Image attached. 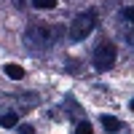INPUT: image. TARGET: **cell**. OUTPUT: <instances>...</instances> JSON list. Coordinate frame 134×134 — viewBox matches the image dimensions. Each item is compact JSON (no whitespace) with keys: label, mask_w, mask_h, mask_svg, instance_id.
<instances>
[{"label":"cell","mask_w":134,"mask_h":134,"mask_svg":"<svg viewBox=\"0 0 134 134\" xmlns=\"http://www.w3.org/2000/svg\"><path fill=\"white\" fill-rule=\"evenodd\" d=\"M59 35H62V27L59 24H43V21H38V24H30L27 30H24V35H21V40H24V46L30 48V51H46V48H51L54 43L59 40Z\"/></svg>","instance_id":"cell-1"},{"label":"cell","mask_w":134,"mask_h":134,"mask_svg":"<svg viewBox=\"0 0 134 134\" xmlns=\"http://www.w3.org/2000/svg\"><path fill=\"white\" fill-rule=\"evenodd\" d=\"M97 27V11H83V14H78L72 19L70 30H67V38H70V43H81L83 38H88Z\"/></svg>","instance_id":"cell-2"},{"label":"cell","mask_w":134,"mask_h":134,"mask_svg":"<svg viewBox=\"0 0 134 134\" xmlns=\"http://www.w3.org/2000/svg\"><path fill=\"white\" fill-rule=\"evenodd\" d=\"M91 62H94V67L99 72L113 70V64H115V46H113V43H99V46L94 48Z\"/></svg>","instance_id":"cell-3"},{"label":"cell","mask_w":134,"mask_h":134,"mask_svg":"<svg viewBox=\"0 0 134 134\" xmlns=\"http://www.w3.org/2000/svg\"><path fill=\"white\" fill-rule=\"evenodd\" d=\"M99 121H102V126H105L107 131H124V129H126V126L121 124L118 118H113V115H102V118H99Z\"/></svg>","instance_id":"cell-4"},{"label":"cell","mask_w":134,"mask_h":134,"mask_svg":"<svg viewBox=\"0 0 134 134\" xmlns=\"http://www.w3.org/2000/svg\"><path fill=\"white\" fill-rule=\"evenodd\" d=\"M118 21H121V24H129V21L134 24V5L121 8V11H118Z\"/></svg>","instance_id":"cell-5"},{"label":"cell","mask_w":134,"mask_h":134,"mask_svg":"<svg viewBox=\"0 0 134 134\" xmlns=\"http://www.w3.org/2000/svg\"><path fill=\"white\" fill-rule=\"evenodd\" d=\"M3 70H5V75H8V78H14V81H21V78H24V70H21L19 64H5Z\"/></svg>","instance_id":"cell-6"},{"label":"cell","mask_w":134,"mask_h":134,"mask_svg":"<svg viewBox=\"0 0 134 134\" xmlns=\"http://www.w3.org/2000/svg\"><path fill=\"white\" fill-rule=\"evenodd\" d=\"M30 5L38 11H51V8H57V0H30Z\"/></svg>","instance_id":"cell-7"},{"label":"cell","mask_w":134,"mask_h":134,"mask_svg":"<svg viewBox=\"0 0 134 134\" xmlns=\"http://www.w3.org/2000/svg\"><path fill=\"white\" fill-rule=\"evenodd\" d=\"M75 134H94V129H91V124H88V121H81V124H78V129H75Z\"/></svg>","instance_id":"cell-8"},{"label":"cell","mask_w":134,"mask_h":134,"mask_svg":"<svg viewBox=\"0 0 134 134\" xmlns=\"http://www.w3.org/2000/svg\"><path fill=\"white\" fill-rule=\"evenodd\" d=\"M19 134H35V129H32L30 124H21L19 126Z\"/></svg>","instance_id":"cell-9"},{"label":"cell","mask_w":134,"mask_h":134,"mask_svg":"<svg viewBox=\"0 0 134 134\" xmlns=\"http://www.w3.org/2000/svg\"><path fill=\"white\" fill-rule=\"evenodd\" d=\"M126 40H129L131 46H134V24H131V30H129V35H126Z\"/></svg>","instance_id":"cell-10"},{"label":"cell","mask_w":134,"mask_h":134,"mask_svg":"<svg viewBox=\"0 0 134 134\" xmlns=\"http://www.w3.org/2000/svg\"><path fill=\"white\" fill-rule=\"evenodd\" d=\"M131 110H134V99H131Z\"/></svg>","instance_id":"cell-11"}]
</instances>
